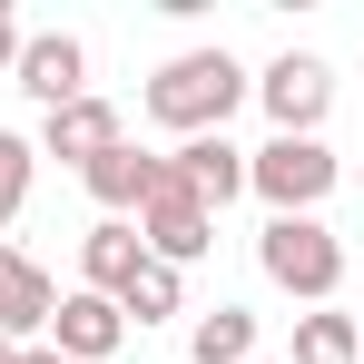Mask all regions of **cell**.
Returning a JSON list of instances; mask_svg holds the SVG:
<instances>
[{
	"instance_id": "2e32d148",
	"label": "cell",
	"mask_w": 364,
	"mask_h": 364,
	"mask_svg": "<svg viewBox=\"0 0 364 364\" xmlns=\"http://www.w3.org/2000/svg\"><path fill=\"white\" fill-rule=\"evenodd\" d=\"M30 168H40V148H30V138H10V128H0V227H10V217H20V197H30Z\"/></svg>"
},
{
	"instance_id": "9a60e30c",
	"label": "cell",
	"mask_w": 364,
	"mask_h": 364,
	"mask_svg": "<svg viewBox=\"0 0 364 364\" xmlns=\"http://www.w3.org/2000/svg\"><path fill=\"white\" fill-rule=\"evenodd\" d=\"M119 315H138V325H158V315H178V266H158V256H148V266L128 276Z\"/></svg>"
},
{
	"instance_id": "8992f818",
	"label": "cell",
	"mask_w": 364,
	"mask_h": 364,
	"mask_svg": "<svg viewBox=\"0 0 364 364\" xmlns=\"http://www.w3.org/2000/svg\"><path fill=\"white\" fill-rule=\"evenodd\" d=\"M79 69H89V50H79L69 30H40V40H20V69H10V79H20L40 109H69V99H89Z\"/></svg>"
},
{
	"instance_id": "d6986e66",
	"label": "cell",
	"mask_w": 364,
	"mask_h": 364,
	"mask_svg": "<svg viewBox=\"0 0 364 364\" xmlns=\"http://www.w3.org/2000/svg\"><path fill=\"white\" fill-rule=\"evenodd\" d=\"M0 364H20V345H10V335H0Z\"/></svg>"
},
{
	"instance_id": "ba28073f",
	"label": "cell",
	"mask_w": 364,
	"mask_h": 364,
	"mask_svg": "<svg viewBox=\"0 0 364 364\" xmlns=\"http://www.w3.org/2000/svg\"><path fill=\"white\" fill-rule=\"evenodd\" d=\"M50 335H60V355L69 364H99V355H119L128 345V315H119V296H60V315H50Z\"/></svg>"
},
{
	"instance_id": "52a82bcc",
	"label": "cell",
	"mask_w": 364,
	"mask_h": 364,
	"mask_svg": "<svg viewBox=\"0 0 364 364\" xmlns=\"http://www.w3.org/2000/svg\"><path fill=\"white\" fill-rule=\"evenodd\" d=\"M50 315H60V286L40 276V256L0 246V335H10V345H30V335H50Z\"/></svg>"
},
{
	"instance_id": "9c48e42d",
	"label": "cell",
	"mask_w": 364,
	"mask_h": 364,
	"mask_svg": "<svg viewBox=\"0 0 364 364\" xmlns=\"http://www.w3.org/2000/svg\"><path fill=\"white\" fill-rule=\"evenodd\" d=\"M168 178L197 197V207H227L246 187V148H227V128L217 138H178V158H168Z\"/></svg>"
},
{
	"instance_id": "3957f363",
	"label": "cell",
	"mask_w": 364,
	"mask_h": 364,
	"mask_svg": "<svg viewBox=\"0 0 364 364\" xmlns=\"http://www.w3.org/2000/svg\"><path fill=\"white\" fill-rule=\"evenodd\" d=\"M246 187H256L276 217H315L325 187H335V148H325V138H266V148L246 158Z\"/></svg>"
},
{
	"instance_id": "44dd1931",
	"label": "cell",
	"mask_w": 364,
	"mask_h": 364,
	"mask_svg": "<svg viewBox=\"0 0 364 364\" xmlns=\"http://www.w3.org/2000/svg\"><path fill=\"white\" fill-rule=\"evenodd\" d=\"M355 364H364V355H355Z\"/></svg>"
},
{
	"instance_id": "8fae6325",
	"label": "cell",
	"mask_w": 364,
	"mask_h": 364,
	"mask_svg": "<svg viewBox=\"0 0 364 364\" xmlns=\"http://www.w3.org/2000/svg\"><path fill=\"white\" fill-rule=\"evenodd\" d=\"M40 148L69 158V168H89V158H109V148H119V109H109V99H69V109H50Z\"/></svg>"
},
{
	"instance_id": "e0dca14e",
	"label": "cell",
	"mask_w": 364,
	"mask_h": 364,
	"mask_svg": "<svg viewBox=\"0 0 364 364\" xmlns=\"http://www.w3.org/2000/svg\"><path fill=\"white\" fill-rule=\"evenodd\" d=\"M0 69H20V20L0 10Z\"/></svg>"
},
{
	"instance_id": "4fadbf2b",
	"label": "cell",
	"mask_w": 364,
	"mask_h": 364,
	"mask_svg": "<svg viewBox=\"0 0 364 364\" xmlns=\"http://www.w3.org/2000/svg\"><path fill=\"white\" fill-rule=\"evenodd\" d=\"M187 355H197V364H256V315H246V305H217V315H197Z\"/></svg>"
},
{
	"instance_id": "ffe728a7",
	"label": "cell",
	"mask_w": 364,
	"mask_h": 364,
	"mask_svg": "<svg viewBox=\"0 0 364 364\" xmlns=\"http://www.w3.org/2000/svg\"><path fill=\"white\" fill-rule=\"evenodd\" d=\"M256 364H276V355H256Z\"/></svg>"
},
{
	"instance_id": "5b68a950",
	"label": "cell",
	"mask_w": 364,
	"mask_h": 364,
	"mask_svg": "<svg viewBox=\"0 0 364 364\" xmlns=\"http://www.w3.org/2000/svg\"><path fill=\"white\" fill-rule=\"evenodd\" d=\"M256 99H266V119H276V138H315V119H325V99H335V79H325V60H305V50H286V60L256 79Z\"/></svg>"
},
{
	"instance_id": "6da1fadb",
	"label": "cell",
	"mask_w": 364,
	"mask_h": 364,
	"mask_svg": "<svg viewBox=\"0 0 364 364\" xmlns=\"http://www.w3.org/2000/svg\"><path fill=\"white\" fill-rule=\"evenodd\" d=\"M237 99H246V69L227 60V50H187V60H168L148 79V119L178 128V138H217Z\"/></svg>"
},
{
	"instance_id": "7a4b0ae2",
	"label": "cell",
	"mask_w": 364,
	"mask_h": 364,
	"mask_svg": "<svg viewBox=\"0 0 364 364\" xmlns=\"http://www.w3.org/2000/svg\"><path fill=\"white\" fill-rule=\"evenodd\" d=\"M256 266H266L286 296H305V305H325L335 286H345V246L325 237L315 217H266V237H256Z\"/></svg>"
},
{
	"instance_id": "30bf717a",
	"label": "cell",
	"mask_w": 364,
	"mask_h": 364,
	"mask_svg": "<svg viewBox=\"0 0 364 364\" xmlns=\"http://www.w3.org/2000/svg\"><path fill=\"white\" fill-rule=\"evenodd\" d=\"M79 178H89V197H99V207H109V217H138V207H148V187L168 178V158H148V148H109V158H89V168H79Z\"/></svg>"
},
{
	"instance_id": "277c9868",
	"label": "cell",
	"mask_w": 364,
	"mask_h": 364,
	"mask_svg": "<svg viewBox=\"0 0 364 364\" xmlns=\"http://www.w3.org/2000/svg\"><path fill=\"white\" fill-rule=\"evenodd\" d=\"M138 246H148L158 266H197V256L217 246V207H197L178 178H158L148 207H138Z\"/></svg>"
},
{
	"instance_id": "5bb4252c",
	"label": "cell",
	"mask_w": 364,
	"mask_h": 364,
	"mask_svg": "<svg viewBox=\"0 0 364 364\" xmlns=\"http://www.w3.org/2000/svg\"><path fill=\"white\" fill-rule=\"evenodd\" d=\"M355 355H364L355 315H325V305H315V315L296 325V355H286V364H355Z\"/></svg>"
},
{
	"instance_id": "ac0fdd59",
	"label": "cell",
	"mask_w": 364,
	"mask_h": 364,
	"mask_svg": "<svg viewBox=\"0 0 364 364\" xmlns=\"http://www.w3.org/2000/svg\"><path fill=\"white\" fill-rule=\"evenodd\" d=\"M20 364H69V355H60V345H20Z\"/></svg>"
},
{
	"instance_id": "7c38bea8",
	"label": "cell",
	"mask_w": 364,
	"mask_h": 364,
	"mask_svg": "<svg viewBox=\"0 0 364 364\" xmlns=\"http://www.w3.org/2000/svg\"><path fill=\"white\" fill-rule=\"evenodd\" d=\"M148 266V246H138V227L128 217H109V227H89V246H79V276H89V296H128V276Z\"/></svg>"
}]
</instances>
